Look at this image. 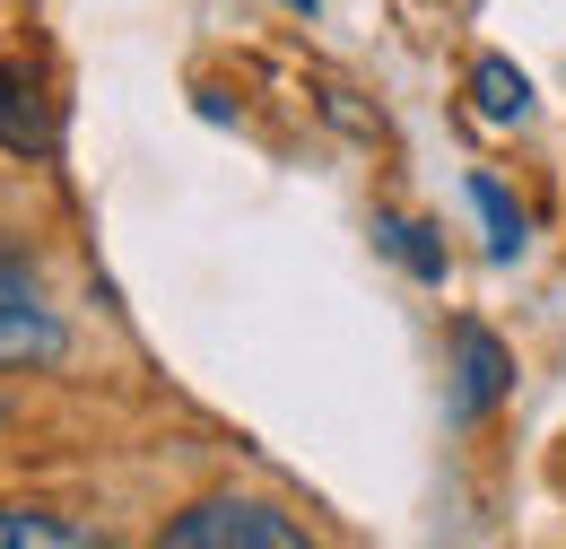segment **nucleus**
I'll list each match as a JSON object with an SVG mask.
<instances>
[{
    "mask_svg": "<svg viewBox=\"0 0 566 549\" xmlns=\"http://www.w3.org/2000/svg\"><path fill=\"white\" fill-rule=\"evenodd\" d=\"M505 393H514V349L496 341L489 323H471V314H462V323H453V418H462V427H480Z\"/></svg>",
    "mask_w": 566,
    "mask_h": 549,
    "instance_id": "nucleus-3",
    "label": "nucleus"
},
{
    "mask_svg": "<svg viewBox=\"0 0 566 549\" xmlns=\"http://www.w3.org/2000/svg\"><path fill=\"white\" fill-rule=\"evenodd\" d=\"M166 549H305V524L262 497H201L166 524Z\"/></svg>",
    "mask_w": 566,
    "mask_h": 549,
    "instance_id": "nucleus-1",
    "label": "nucleus"
},
{
    "mask_svg": "<svg viewBox=\"0 0 566 549\" xmlns=\"http://www.w3.org/2000/svg\"><path fill=\"white\" fill-rule=\"evenodd\" d=\"M287 9H314V0H287Z\"/></svg>",
    "mask_w": 566,
    "mask_h": 549,
    "instance_id": "nucleus-9",
    "label": "nucleus"
},
{
    "mask_svg": "<svg viewBox=\"0 0 566 549\" xmlns=\"http://www.w3.org/2000/svg\"><path fill=\"white\" fill-rule=\"evenodd\" d=\"M471 105H480V123H523L532 114V79L505 62V53H480L471 62Z\"/></svg>",
    "mask_w": 566,
    "mask_h": 549,
    "instance_id": "nucleus-5",
    "label": "nucleus"
},
{
    "mask_svg": "<svg viewBox=\"0 0 566 549\" xmlns=\"http://www.w3.org/2000/svg\"><path fill=\"white\" fill-rule=\"evenodd\" d=\"M471 201H480V218H489V253L514 262V253H523V209L505 201V184H496V175H471Z\"/></svg>",
    "mask_w": 566,
    "mask_h": 549,
    "instance_id": "nucleus-8",
    "label": "nucleus"
},
{
    "mask_svg": "<svg viewBox=\"0 0 566 549\" xmlns=\"http://www.w3.org/2000/svg\"><path fill=\"white\" fill-rule=\"evenodd\" d=\"M96 532L53 506H0V549H87Z\"/></svg>",
    "mask_w": 566,
    "mask_h": 549,
    "instance_id": "nucleus-6",
    "label": "nucleus"
},
{
    "mask_svg": "<svg viewBox=\"0 0 566 549\" xmlns=\"http://www.w3.org/2000/svg\"><path fill=\"white\" fill-rule=\"evenodd\" d=\"M62 358H71V323L44 305L27 262L0 253V366H62Z\"/></svg>",
    "mask_w": 566,
    "mask_h": 549,
    "instance_id": "nucleus-2",
    "label": "nucleus"
},
{
    "mask_svg": "<svg viewBox=\"0 0 566 549\" xmlns=\"http://www.w3.org/2000/svg\"><path fill=\"white\" fill-rule=\"evenodd\" d=\"M375 236H384V253H392L410 279H444V245H436V227H419V218H375Z\"/></svg>",
    "mask_w": 566,
    "mask_h": 549,
    "instance_id": "nucleus-7",
    "label": "nucleus"
},
{
    "mask_svg": "<svg viewBox=\"0 0 566 549\" xmlns=\"http://www.w3.org/2000/svg\"><path fill=\"white\" fill-rule=\"evenodd\" d=\"M0 148L9 157H44L53 148V105H44V79L27 62H0Z\"/></svg>",
    "mask_w": 566,
    "mask_h": 549,
    "instance_id": "nucleus-4",
    "label": "nucleus"
}]
</instances>
